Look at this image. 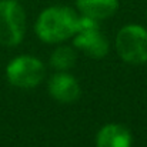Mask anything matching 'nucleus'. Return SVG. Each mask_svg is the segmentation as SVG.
I'll return each instance as SVG.
<instances>
[{
  "label": "nucleus",
  "instance_id": "1",
  "mask_svg": "<svg viewBox=\"0 0 147 147\" xmlns=\"http://www.w3.org/2000/svg\"><path fill=\"white\" fill-rule=\"evenodd\" d=\"M79 14L67 6H50L45 9L34 24L37 37L49 45L61 43L76 34Z\"/></svg>",
  "mask_w": 147,
  "mask_h": 147
},
{
  "label": "nucleus",
  "instance_id": "2",
  "mask_svg": "<svg viewBox=\"0 0 147 147\" xmlns=\"http://www.w3.org/2000/svg\"><path fill=\"white\" fill-rule=\"evenodd\" d=\"M116 50L129 64L147 63V29L140 24H127L116 36Z\"/></svg>",
  "mask_w": 147,
  "mask_h": 147
},
{
  "label": "nucleus",
  "instance_id": "3",
  "mask_svg": "<svg viewBox=\"0 0 147 147\" xmlns=\"http://www.w3.org/2000/svg\"><path fill=\"white\" fill-rule=\"evenodd\" d=\"M73 46L76 49L82 50L87 56L93 59H103L109 53V40L101 33L98 20L79 16L76 34L73 36Z\"/></svg>",
  "mask_w": 147,
  "mask_h": 147
},
{
  "label": "nucleus",
  "instance_id": "4",
  "mask_svg": "<svg viewBox=\"0 0 147 147\" xmlns=\"http://www.w3.org/2000/svg\"><path fill=\"white\" fill-rule=\"evenodd\" d=\"M26 33V13L16 0H0V45L13 47Z\"/></svg>",
  "mask_w": 147,
  "mask_h": 147
},
{
  "label": "nucleus",
  "instance_id": "5",
  "mask_svg": "<svg viewBox=\"0 0 147 147\" xmlns=\"http://www.w3.org/2000/svg\"><path fill=\"white\" fill-rule=\"evenodd\" d=\"M6 76L10 84L19 89L37 87L45 76L46 67L42 60L33 56H19L13 59L6 67Z\"/></svg>",
  "mask_w": 147,
  "mask_h": 147
},
{
  "label": "nucleus",
  "instance_id": "6",
  "mask_svg": "<svg viewBox=\"0 0 147 147\" xmlns=\"http://www.w3.org/2000/svg\"><path fill=\"white\" fill-rule=\"evenodd\" d=\"M49 94L59 103H73L80 97L79 82L66 71H59L49 79Z\"/></svg>",
  "mask_w": 147,
  "mask_h": 147
},
{
  "label": "nucleus",
  "instance_id": "7",
  "mask_svg": "<svg viewBox=\"0 0 147 147\" xmlns=\"http://www.w3.org/2000/svg\"><path fill=\"white\" fill-rule=\"evenodd\" d=\"M131 133L120 124H106L96 136V147H131Z\"/></svg>",
  "mask_w": 147,
  "mask_h": 147
},
{
  "label": "nucleus",
  "instance_id": "8",
  "mask_svg": "<svg viewBox=\"0 0 147 147\" xmlns=\"http://www.w3.org/2000/svg\"><path fill=\"white\" fill-rule=\"evenodd\" d=\"M77 10L87 17L104 20L111 17L119 9V0H76Z\"/></svg>",
  "mask_w": 147,
  "mask_h": 147
},
{
  "label": "nucleus",
  "instance_id": "9",
  "mask_svg": "<svg viewBox=\"0 0 147 147\" xmlns=\"http://www.w3.org/2000/svg\"><path fill=\"white\" fill-rule=\"evenodd\" d=\"M77 54L70 46H59L50 54V66L59 71H66L76 64Z\"/></svg>",
  "mask_w": 147,
  "mask_h": 147
}]
</instances>
